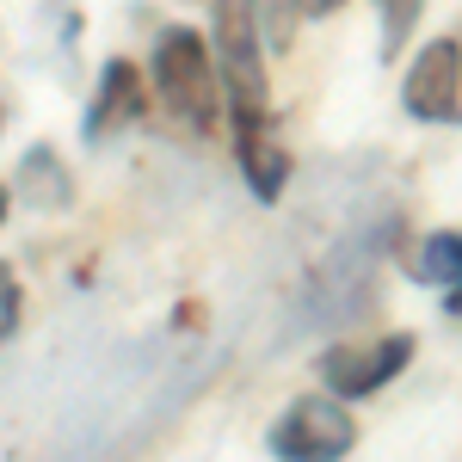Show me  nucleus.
Segmentation results:
<instances>
[{"instance_id": "nucleus-10", "label": "nucleus", "mask_w": 462, "mask_h": 462, "mask_svg": "<svg viewBox=\"0 0 462 462\" xmlns=\"http://www.w3.org/2000/svg\"><path fill=\"white\" fill-rule=\"evenodd\" d=\"M376 6H383V56H401L420 13H426V0H376Z\"/></svg>"}, {"instance_id": "nucleus-3", "label": "nucleus", "mask_w": 462, "mask_h": 462, "mask_svg": "<svg viewBox=\"0 0 462 462\" xmlns=\"http://www.w3.org/2000/svg\"><path fill=\"white\" fill-rule=\"evenodd\" d=\"M357 444V426L339 401H290V413L272 426V457L284 462H333Z\"/></svg>"}, {"instance_id": "nucleus-2", "label": "nucleus", "mask_w": 462, "mask_h": 462, "mask_svg": "<svg viewBox=\"0 0 462 462\" xmlns=\"http://www.w3.org/2000/svg\"><path fill=\"white\" fill-rule=\"evenodd\" d=\"M154 87H161V106L185 117L191 130H216V111H222V80H216V56L198 32H173L154 37Z\"/></svg>"}, {"instance_id": "nucleus-11", "label": "nucleus", "mask_w": 462, "mask_h": 462, "mask_svg": "<svg viewBox=\"0 0 462 462\" xmlns=\"http://www.w3.org/2000/svg\"><path fill=\"white\" fill-rule=\"evenodd\" d=\"M19 309H25V296H19V284L6 278V265H0V339L19 327Z\"/></svg>"}, {"instance_id": "nucleus-1", "label": "nucleus", "mask_w": 462, "mask_h": 462, "mask_svg": "<svg viewBox=\"0 0 462 462\" xmlns=\"http://www.w3.org/2000/svg\"><path fill=\"white\" fill-rule=\"evenodd\" d=\"M216 80L228 93V117L235 124H259L272 117V80H265V37L253 25L247 0H216V32H210Z\"/></svg>"}, {"instance_id": "nucleus-8", "label": "nucleus", "mask_w": 462, "mask_h": 462, "mask_svg": "<svg viewBox=\"0 0 462 462\" xmlns=\"http://www.w3.org/2000/svg\"><path fill=\"white\" fill-rule=\"evenodd\" d=\"M407 272L431 290H457L462 284V228H444V235H426L413 259H407Z\"/></svg>"}, {"instance_id": "nucleus-4", "label": "nucleus", "mask_w": 462, "mask_h": 462, "mask_svg": "<svg viewBox=\"0 0 462 462\" xmlns=\"http://www.w3.org/2000/svg\"><path fill=\"white\" fill-rule=\"evenodd\" d=\"M401 106L420 124H462V43L431 37L401 80Z\"/></svg>"}, {"instance_id": "nucleus-5", "label": "nucleus", "mask_w": 462, "mask_h": 462, "mask_svg": "<svg viewBox=\"0 0 462 462\" xmlns=\"http://www.w3.org/2000/svg\"><path fill=\"white\" fill-rule=\"evenodd\" d=\"M407 357H413V333H389V339H376L364 352H327L320 357V383L339 394V401H364V394H376L383 383H394L407 370Z\"/></svg>"}, {"instance_id": "nucleus-6", "label": "nucleus", "mask_w": 462, "mask_h": 462, "mask_svg": "<svg viewBox=\"0 0 462 462\" xmlns=\"http://www.w3.org/2000/svg\"><path fill=\"white\" fill-rule=\"evenodd\" d=\"M143 117V80L130 62H106L99 74V93H93V111H87V143H106L111 130H124V124H136Z\"/></svg>"}, {"instance_id": "nucleus-7", "label": "nucleus", "mask_w": 462, "mask_h": 462, "mask_svg": "<svg viewBox=\"0 0 462 462\" xmlns=\"http://www.w3.org/2000/svg\"><path fill=\"white\" fill-rule=\"evenodd\" d=\"M235 148H241V173H247L253 198L259 204H278L290 185V154L278 148V136L265 130V117L259 124H235Z\"/></svg>"}, {"instance_id": "nucleus-12", "label": "nucleus", "mask_w": 462, "mask_h": 462, "mask_svg": "<svg viewBox=\"0 0 462 462\" xmlns=\"http://www.w3.org/2000/svg\"><path fill=\"white\" fill-rule=\"evenodd\" d=\"M6 204H13V198H6V185H0V222H6Z\"/></svg>"}, {"instance_id": "nucleus-9", "label": "nucleus", "mask_w": 462, "mask_h": 462, "mask_svg": "<svg viewBox=\"0 0 462 462\" xmlns=\"http://www.w3.org/2000/svg\"><path fill=\"white\" fill-rule=\"evenodd\" d=\"M253 6V25L265 37V50H284L296 37V19H302V0H247Z\"/></svg>"}]
</instances>
